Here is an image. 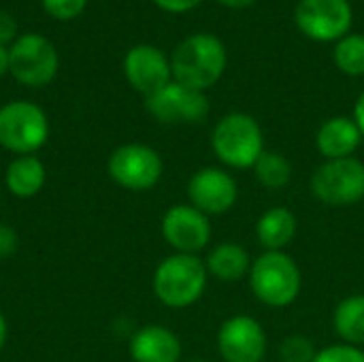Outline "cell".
Segmentation results:
<instances>
[{
	"label": "cell",
	"instance_id": "13",
	"mask_svg": "<svg viewBox=\"0 0 364 362\" xmlns=\"http://www.w3.org/2000/svg\"><path fill=\"white\" fill-rule=\"evenodd\" d=\"M239 198L235 177L220 166H203L188 181V201L205 215L228 213Z\"/></svg>",
	"mask_w": 364,
	"mask_h": 362
},
{
	"label": "cell",
	"instance_id": "23",
	"mask_svg": "<svg viewBox=\"0 0 364 362\" xmlns=\"http://www.w3.org/2000/svg\"><path fill=\"white\" fill-rule=\"evenodd\" d=\"M316 354H318L316 344L305 335H288L279 344L282 362H314Z\"/></svg>",
	"mask_w": 364,
	"mask_h": 362
},
{
	"label": "cell",
	"instance_id": "18",
	"mask_svg": "<svg viewBox=\"0 0 364 362\" xmlns=\"http://www.w3.org/2000/svg\"><path fill=\"white\" fill-rule=\"evenodd\" d=\"M299 233V220L288 207H271L256 222V239L264 252H284Z\"/></svg>",
	"mask_w": 364,
	"mask_h": 362
},
{
	"label": "cell",
	"instance_id": "12",
	"mask_svg": "<svg viewBox=\"0 0 364 362\" xmlns=\"http://www.w3.org/2000/svg\"><path fill=\"white\" fill-rule=\"evenodd\" d=\"M160 230L164 241L175 250V254L196 256L211 241L209 215H205L190 203L168 207L166 213L162 215Z\"/></svg>",
	"mask_w": 364,
	"mask_h": 362
},
{
	"label": "cell",
	"instance_id": "6",
	"mask_svg": "<svg viewBox=\"0 0 364 362\" xmlns=\"http://www.w3.org/2000/svg\"><path fill=\"white\" fill-rule=\"evenodd\" d=\"M316 201L326 207H350L364 198V162L358 158L324 160L309 179Z\"/></svg>",
	"mask_w": 364,
	"mask_h": 362
},
{
	"label": "cell",
	"instance_id": "7",
	"mask_svg": "<svg viewBox=\"0 0 364 362\" xmlns=\"http://www.w3.org/2000/svg\"><path fill=\"white\" fill-rule=\"evenodd\" d=\"M60 55L55 45L43 34H19L9 45V73L28 87H43L55 79Z\"/></svg>",
	"mask_w": 364,
	"mask_h": 362
},
{
	"label": "cell",
	"instance_id": "25",
	"mask_svg": "<svg viewBox=\"0 0 364 362\" xmlns=\"http://www.w3.org/2000/svg\"><path fill=\"white\" fill-rule=\"evenodd\" d=\"M314 362H364V350L350 344H335L318 350Z\"/></svg>",
	"mask_w": 364,
	"mask_h": 362
},
{
	"label": "cell",
	"instance_id": "32",
	"mask_svg": "<svg viewBox=\"0 0 364 362\" xmlns=\"http://www.w3.org/2000/svg\"><path fill=\"white\" fill-rule=\"evenodd\" d=\"M4 341H6V320H4V316L0 314V350H2V346H4Z\"/></svg>",
	"mask_w": 364,
	"mask_h": 362
},
{
	"label": "cell",
	"instance_id": "21",
	"mask_svg": "<svg viewBox=\"0 0 364 362\" xmlns=\"http://www.w3.org/2000/svg\"><path fill=\"white\" fill-rule=\"evenodd\" d=\"M252 171L256 181L267 190H282L292 181V162L279 151L264 149Z\"/></svg>",
	"mask_w": 364,
	"mask_h": 362
},
{
	"label": "cell",
	"instance_id": "22",
	"mask_svg": "<svg viewBox=\"0 0 364 362\" xmlns=\"http://www.w3.org/2000/svg\"><path fill=\"white\" fill-rule=\"evenodd\" d=\"M335 64L343 75L360 77L364 75V36L363 34H348L337 41L335 45Z\"/></svg>",
	"mask_w": 364,
	"mask_h": 362
},
{
	"label": "cell",
	"instance_id": "15",
	"mask_svg": "<svg viewBox=\"0 0 364 362\" xmlns=\"http://www.w3.org/2000/svg\"><path fill=\"white\" fill-rule=\"evenodd\" d=\"M130 356L134 362H179L181 339L166 326L147 324L130 339Z\"/></svg>",
	"mask_w": 364,
	"mask_h": 362
},
{
	"label": "cell",
	"instance_id": "20",
	"mask_svg": "<svg viewBox=\"0 0 364 362\" xmlns=\"http://www.w3.org/2000/svg\"><path fill=\"white\" fill-rule=\"evenodd\" d=\"M335 333L343 344L364 346V294H350L333 312Z\"/></svg>",
	"mask_w": 364,
	"mask_h": 362
},
{
	"label": "cell",
	"instance_id": "27",
	"mask_svg": "<svg viewBox=\"0 0 364 362\" xmlns=\"http://www.w3.org/2000/svg\"><path fill=\"white\" fill-rule=\"evenodd\" d=\"M17 243H19V237L15 228L0 224V258H9L17 250Z\"/></svg>",
	"mask_w": 364,
	"mask_h": 362
},
{
	"label": "cell",
	"instance_id": "8",
	"mask_svg": "<svg viewBox=\"0 0 364 362\" xmlns=\"http://www.w3.org/2000/svg\"><path fill=\"white\" fill-rule=\"evenodd\" d=\"M107 169L117 186L132 192H145L160 181L164 164L154 147L143 143H126L111 154Z\"/></svg>",
	"mask_w": 364,
	"mask_h": 362
},
{
	"label": "cell",
	"instance_id": "30",
	"mask_svg": "<svg viewBox=\"0 0 364 362\" xmlns=\"http://www.w3.org/2000/svg\"><path fill=\"white\" fill-rule=\"evenodd\" d=\"M9 73V47L0 45V79Z\"/></svg>",
	"mask_w": 364,
	"mask_h": 362
},
{
	"label": "cell",
	"instance_id": "2",
	"mask_svg": "<svg viewBox=\"0 0 364 362\" xmlns=\"http://www.w3.org/2000/svg\"><path fill=\"white\" fill-rule=\"evenodd\" d=\"M247 282L258 303L273 309H284L299 299L303 275L290 254L262 252L252 260Z\"/></svg>",
	"mask_w": 364,
	"mask_h": 362
},
{
	"label": "cell",
	"instance_id": "9",
	"mask_svg": "<svg viewBox=\"0 0 364 362\" xmlns=\"http://www.w3.org/2000/svg\"><path fill=\"white\" fill-rule=\"evenodd\" d=\"M352 19L354 15L348 0H301L294 9L296 28L320 43L348 36Z\"/></svg>",
	"mask_w": 364,
	"mask_h": 362
},
{
	"label": "cell",
	"instance_id": "4",
	"mask_svg": "<svg viewBox=\"0 0 364 362\" xmlns=\"http://www.w3.org/2000/svg\"><path fill=\"white\" fill-rule=\"evenodd\" d=\"M211 149L228 169H252L264 151L262 128L252 115L232 111L213 126Z\"/></svg>",
	"mask_w": 364,
	"mask_h": 362
},
{
	"label": "cell",
	"instance_id": "3",
	"mask_svg": "<svg viewBox=\"0 0 364 362\" xmlns=\"http://www.w3.org/2000/svg\"><path fill=\"white\" fill-rule=\"evenodd\" d=\"M209 273L205 260L192 254H173L164 258L154 271V294L171 309H186L194 305L207 288Z\"/></svg>",
	"mask_w": 364,
	"mask_h": 362
},
{
	"label": "cell",
	"instance_id": "10",
	"mask_svg": "<svg viewBox=\"0 0 364 362\" xmlns=\"http://www.w3.org/2000/svg\"><path fill=\"white\" fill-rule=\"evenodd\" d=\"M145 107L160 124H200L209 115V98L205 92L171 81L156 94L145 98Z\"/></svg>",
	"mask_w": 364,
	"mask_h": 362
},
{
	"label": "cell",
	"instance_id": "31",
	"mask_svg": "<svg viewBox=\"0 0 364 362\" xmlns=\"http://www.w3.org/2000/svg\"><path fill=\"white\" fill-rule=\"evenodd\" d=\"M222 6H228V9H245L250 4H254L256 0H218Z\"/></svg>",
	"mask_w": 364,
	"mask_h": 362
},
{
	"label": "cell",
	"instance_id": "5",
	"mask_svg": "<svg viewBox=\"0 0 364 362\" xmlns=\"http://www.w3.org/2000/svg\"><path fill=\"white\" fill-rule=\"evenodd\" d=\"M49 139L47 113L30 100H11L0 107V145L17 156H32Z\"/></svg>",
	"mask_w": 364,
	"mask_h": 362
},
{
	"label": "cell",
	"instance_id": "17",
	"mask_svg": "<svg viewBox=\"0 0 364 362\" xmlns=\"http://www.w3.org/2000/svg\"><path fill=\"white\" fill-rule=\"evenodd\" d=\"M205 267H207L209 277L224 282V284H235L250 275L252 256L241 243L224 241L211 247V252L205 258Z\"/></svg>",
	"mask_w": 364,
	"mask_h": 362
},
{
	"label": "cell",
	"instance_id": "19",
	"mask_svg": "<svg viewBox=\"0 0 364 362\" xmlns=\"http://www.w3.org/2000/svg\"><path fill=\"white\" fill-rule=\"evenodd\" d=\"M47 181V169L45 164L32 154V156H17L9 166L4 175L6 190L17 198H32L36 196Z\"/></svg>",
	"mask_w": 364,
	"mask_h": 362
},
{
	"label": "cell",
	"instance_id": "28",
	"mask_svg": "<svg viewBox=\"0 0 364 362\" xmlns=\"http://www.w3.org/2000/svg\"><path fill=\"white\" fill-rule=\"evenodd\" d=\"M154 2H156V6H160L162 11L179 15V13H188V11H192V9H196L203 0H154Z\"/></svg>",
	"mask_w": 364,
	"mask_h": 362
},
{
	"label": "cell",
	"instance_id": "29",
	"mask_svg": "<svg viewBox=\"0 0 364 362\" xmlns=\"http://www.w3.org/2000/svg\"><path fill=\"white\" fill-rule=\"evenodd\" d=\"M352 119L356 122L358 130L363 132L364 137V92L358 96V100H356V105H354V117H352Z\"/></svg>",
	"mask_w": 364,
	"mask_h": 362
},
{
	"label": "cell",
	"instance_id": "1",
	"mask_svg": "<svg viewBox=\"0 0 364 362\" xmlns=\"http://www.w3.org/2000/svg\"><path fill=\"white\" fill-rule=\"evenodd\" d=\"M228 64L224 43L207 32L186 36L171 53L173 81L205 92L213 87Z\"/></svg>",
	"mask_w": 364,
	"mask_h": 362
},
{
	"label": "cell",
	"instance_id": "11",
	"mask_svg": "<svg viewBox=\"0 0 364 362\" xmlns=\"http://www.w3.org/2000/svg\"><path fill=\"white\" fill-rule=\"evenodd\" d=\"M267 348V331L252 316H230L218 331V352L224 362H262Z\"/></svg>",
	"mask_w": 364,
	"mask_h": 362
},
{
	"label": "cell",
	"instance_id": "33",
	"mask_svg": "<svg viewBox=\"0 0 364 362\" xmlns=\"http://www.w3.org/2000/svg\"><path fill=\"white\" fill-rule=\"evenodd\" d=\"M188 362H209V361H205V358H192V361H188Z\"/></svg>",
	"mask_w": 364,
	"mask_h": 362
},
{
	"label": "cell",
	"instance_id": "14",
	"mask_svg": "<svg viewBox=\"0 0 364 362\" xmlns=\"http://www.w3.org/2000/svg\"><path fill=\"white\" fill-rule=\"evenodd\" d=\"M124 75L128 83L147 98L173 81L171 58L149 43L134 45L124 55Z\"/></svg>",
	"mask_w": 364,
	"mask_h": 362
},
{
	"label": "cell",
	"instance_id": "16",
	"mask_svg": "<svg viewBox=\"0 0 364 362\" xmlns=\"http://www.w3.org/2000/svg\"><path fill=\"white\" fill-rule=\"evenodd\" d=\"M363 143V132L356 122L346 115H337L326 119L316 134V147L324 160H341L352 158Z\"/></svg>",
	"mask_w": 364,
	"mask_h": 362
},
{
	"label": "cell",
	"instance_id": "26",
	"mask_svg": "<svg viewBox=\"0 0 364 362\" xmlns=\"http://www.w3.org/2000/svg\"><path fill=\"white\" fill-rule=\"evenodd\" d=\"M15 38H17V19L9 11L0 9V45L9 47Z\"/></svg>",
	"mask_w": 364,
	"mask_h": 362
},
{
	"label": "cell",
	"instance_id": "24",
	"mask_svg": "<svg viewBox=\"0 0 364 362\" xmlns=\"http://www.w3.org/2000/svg\"><path fill=\"white\" fill-rule=\"evenodd\" d=\"M41 4L49 17L58 21H70L85 11L87 0H41Z\"/></svg>",
	"mask_w": 364,
	"mask_h": 362
}]
</instances>
